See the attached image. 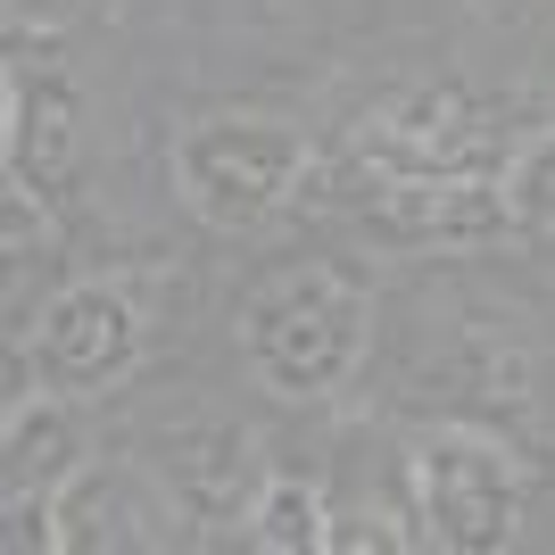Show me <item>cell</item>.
Listing matches in <instances>:
<instances>
[{
	"label": "cell",
	"instance_id": "14",
	"mask_svg": "<svg viewBox=\"0 0 555 555\" xmlns=\"http://www.w3.org/2000/svg\"><path fill=\"white\" fill-rule=\"evenodd\" d=\"M75 9H83V0H9V25H17V34H25V25L50 34V25H67Z\"/></svg>",
	"mask_w": 555,
	"mask_h": 555
},
{
	"label": "cell",
	"instance_id": "5",
	"mask_svg": "<svg viewBox=\"0 0 555 555\" xmlns=\"http://www.w3.org/2000/svg\"><path fill=\"white\" fill-rule=\"evenodd\" d=\"M133 365H141V315H133L125 291L75 282V291H59V299L42 307V324H34V373H42V390L100 398Z\"/></svg>",
	"mask_w": 555,
	"mask_h": 555
},
{
	"label": "cell",
	"instance_id": "11",
	"mask_svg": "<svg viewBox=\"0 0 555 555\" xmlns=\"http://www.w3.org/2000/svg\"><path fill=\"white\" fill-rule=\"evenodd\" d=\"M241 531L266 555H324L332 547V506L307 473H266V489H257V506H249Z\"/></svg>",
	"mask_w": 555,
	"mask_h": 555
},
{
	"label": "cell",
	"instance_id": "7",
	"mask_svg": "<svg viewBox=\"0 0 555 555\" xmlns=\"http://www.w3.org/2000/svg\"><path fill=\"white\" fill-rule=\"evenodd\" d=\"M0 158H9V183L34 191V199H67L75 183V83L50 67L42 50L25 59V34H17V59H9V83H0Z\"/></svg>",
	"mask_w": 555,
	"mask_h": 555
},
{
	"label": "cell",
	"instance_id": "1",
	"mask_svg": "<svg viewBox=\"0 0 555 555\" xmlns=\"http://www.w3.org/2000/svg\"><path fill=\"white\" fill-rule=\"evenodd\" d=\"M365 332H373V291L340 266L274 274L241 307V357H249L257 390L291 398V406L340 390L365 365Z\"/></svg>",
	"mask_w": 555,
	"mask_h": 555
},
{
	"label": "cell",
	"instance_id": "10",
	"mask_svg": "<svg viewBox=\"0 0 555 555\" xmlns=\"http://www.w3.org/2000/svg\"><path fill=\"white\" fill-rule=\"evenodd\" d=\"M158 531H141V498L116 464H83L67 489H59V547L92 555V547H150Z\"/></svg>",
	"mask_w": 555,
	"mask_h": 555
},
{
	"label": "cell",
	"instance_id": "2",
	"mask_svg": "<svg viewBox=\"0 0 555 555\" xmlns=\"http://www.w3.org/2000/svg\"><path fill=\"white\" fill-rule=\"evenodd\" d=\"M166 175L199 224L257 232L307 191V141L291 125H266V116H199L175 133Z\"/></svg>",
	"mask_w": 555,
	"mask_h": 555
},
{
	"label": "cell",
	"instance_id": "12",
	"mask_svg": "<svg viewBox=\"0 0 555 555\" xmlns=\"http://www.w3.org/2000/svg\"><path fill=\"white\" fill-rule=\"evenodd\" d=\"M506 199L522 232H555V133H531L506 158Z\"/></svg>",
	"mask_w": 555,
	"mask_h": 555
},
{
	"label": "cell",
	"instance_id": "3",
	"mask_svg": "<svg viewBox=\"0 0 555 555\" xmlns=\"http://www.w3.org/2000/svg\"><path fill=\"white\" fill-rule=\"evenodd\" d=\"M506 125L473 83H415L357 125V166L398 183H481L506 175Z\"/></svg>",
	"mask_w": 555,
	"mask_h": 555
},
{
	"label": "cell",
	"instance_id": "9",
	"mask_svg": "<svg viewBox=\"0 0 555 555\" xmlns=\"http://www.w3.org/2000/svg\"><path fill=\"white\" fill-rule=\"evenodd\" d=\"M9 489H42V498H59V489L83 473V423L67 415V398L42 390L34 406L25 398H9Z\"/></svg>",
	"mask_w": 555,
	"mask_h": 555
},
{
	"label": "cell",
	"instance_id": "4",
	"mask_svg": "<svg viewBox=\"0 0 555 555\" xmlns=\"http://www.w3.org/2000/svg\"><path fill=\"white\" fill-rule=\"evenodd\" d=\"M423 547L440 555H506L522 539V473L481 431H423L406 448Z\"/></svg>",
	"mask_w": 555,
	"mask_h": 555
},
{
	"label": "cell",
	"instance_id": "8",
	"mask_svg": "<svg viewBox=\"0 0 555 555\" xmlns=\"http://www.w3.org/2000/svg\"><path fill=\"white\" fill-rule=\"evenodd\" d=\"M365 208L398 232V241H448V249H473V241H506L514 199L506 175H481V183H398V175H365Z\"/></svg>",
	"mask_w": 555,
	"mask_h": 555
},
{
	"label": "cell",
	"instance_id": "6",
	"mask_svg": "<svg viewBox=\"0 0 555 555\" xmlns=\"http://www.w3.org/2000/svg\"><path fill=\"white\" fill-rule=\"evenodd\" d=\"M150 473H158L166 506L183 514L191 531H232V522H249L257 489H266L257 440L241 423H175V431H158Z\"/></svg>",
	"mask_w": 555,
	"mask_h": 555
},
{
	"label": "cell",
	"instance_id": "13",
	"mask_svg": "<svg viewBox=\"0 0 555 555\" xmlns=\"http://www.w3.org/2000/svg\"><path fill=\"white\" fill-rule=\"evenodd\" d=\"M423 531H390V514H348V522H332V555H398L415 547Z\"/></svg>",
	"mask_w": 555,
	"mask_h": 555
}]
</instances>
